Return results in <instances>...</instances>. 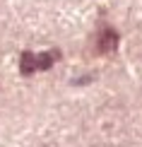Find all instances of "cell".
<instances>
[{"label": "cell", "mask_w": 142, "mask_h": 147, "mask_svg": "<svg viewBox=\"0 0 142 147\" xmlns=\"http://www.w3.org/2000/svg\"><path fill=\"white\" fill-rule=\"evenodd\" d=\"M55 58L58 53H36V70H48Z\"/></svg>", "instance_id": "3957f363"}, {"label": "cell", "mask_w": 142, "mask_h": 147, "mask_svg": "<svg viewBox=\"0 0 142 147\" xmlns=\"http://www.w3.org/2000/svg\"><path fill=\"white\" fill-rule=\"evenodd\" d=\"M20 70H22V75H32V72L36 70V53H29V51H24V53H22Z\"/></svg>", "instance_id": "7a4b0ae2"}, {"label": "cell", "mask_w": 142, "mask_h": 147, "mask_svg": "<svg viewBox=\"0 0 142 147\" xmlns=\"http://www.w3.org/2000/svg\"><path fill=\"white\" fill-rule=\"evenodd\" d=\"M116 46H118V34L106 29V32L101 34V39H99V51L101 53H113Z\"/></svg>", "instance_id": "6da1fadb"}]
</instances>
